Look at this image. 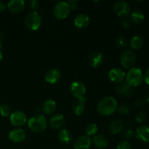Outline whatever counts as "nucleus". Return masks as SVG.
<instances>
[{"instance_id": "f257e3e1", "label": "nucleus", "mask_w": 149, "mask_h": 149, "mask_svg": "<svg viewBox=\"0 0 149 149\" xmlns=\"http://www.w3.org/2000/svg\"><path fill=\"white\" fill-rule=\"evenodd\" d=\"M117 102L111 96H107L99 101L97 110L102 116H109L113 114L117 109Z\"/></svg>"}, {"instance_id": "f03ea898", "label": "nucleus", "mask_w": 149, "mask_h": 149, "mask_svg": "<svg viewBox=\"0 0 149 149\" xmlns=\"http://www.w3.org/2000/svg\"><path fill=\"white\" fill-rule=\"evenodd\" d=\"M126 83L131 87H136L141 85L144 80V75L141 68H131L126 74Z\"/></svg>"}, {"instance_id": "7ed1b4c3", "label": "nucleus", "mask_w": 149, "mask_h": 149, "mask_svg": "<svg viewBox=\"0 0 149 149\" xmlns=\"http://www.w3.org/2000/svg\"><path fill=\"white\" fill-rule=\"evenodd\" d=\"M28 127L32 132L40 133L44 132L47 127V122L43 115H36L32 116L28 121Z\"/></svg>"}, {"instance_id": "20e7f679", "label": "nucleus", "mask_w": 149, "mask_h": 149, "mask_svg": "<svg viewBox=\"0 0 149 149\" xmlns=\"http://www.w3.org/2000/svg\"><path fill=\"white\" fill-rule=\"evenodd\" d=\"M26 27L31 31H36L42 24V17L37 12H31L29 13L25 19Z\"/></svg>"}, {"instance_id": "39448f33", "label": "nucleus", "mask_w": 149, "mask_h": 149, "mask_svg": "<svg viewBox=\"0 0 149 149\" xmlns=\"http://www.w3.org/2000/svg\"><path fill=\"white\" fill-rule=\"evenodd\" d=\"M71 9L66 1H60L54 7V15L58 20H64L69 15Z\"/></svg>"}, {"instance_id": "423d86ee", "label": "nucleus", "mask_w": 149, "mask_h": 149, "mask_svg": "<svg viewBox=\"0 0 149 149\" xmlns=\"http://www.w3.org/2000/svg\"><path fill=\"white\" fill-rule=\"evenodd\" d=\"M136 61L135 52L130 49H127L121 55L120 61L122 66L125 68H131Z\"/></svg>"}, {"instance_id": "0eeeda50", "label": "nucleus", "mask_w": 149, "mask_h": 149, "mask_svg": "<svg viewBox=\"0 0 149 149\" xmlns=\"http://www.w3.org/2000/svg\"><path fill=\"white\" fill-rule=\"evenodd\" d=\"M10 121L13 126L21 127L27 122V116L22 111H15L10 115Z\"/></svg>"}, {"instance_id": "6e6552de", "label": "nucleus", "mask_w": 149, "mask_h": 149, "mask_svg": "<svg viewBox=\"0 0 149 149\" xmlns=\"http://www.w3.org/2000/svg\"><path fill=\"white\" fill-rule=\"evenodd\" d=\"M113 11L119 17H127L130 13V7L127 2L119 1L113 4Z\"/></svg>"}, {"instance_id": "1a4fd4ad", "label": "nucleus", "mask_w": 149, "mask_h": 149, "mask_svg": "<svg viewBox=\"0 0 149 149\" xmlns=\"http://www.w3.org/2000/svg\"><path fill=\"white\" fill-rule=\"evenodd\" d=\"M71 93L76 98L81 99L84 97L86 94V87L83 83L80 81H74L71 84Z\"/></svg>"}, {"instance_id": "9d476101", "label": "nucleus", "mask_w": 149, "mask_h": 149, "mask_svg": "<svg viewBox=\"0 0 149 149\" xmlns=\"http://www.w3.org/2000/svg\"><path fill=\"white\" fill-rule=\"evenodd\" d=\"M126 77V74L122 69L119 68H113L111 69L109 73V78L113 82L116 84L123 82Z\"/></svg>"}, {"instance_id": "9b49d317", "label": "nucleus", "mask_w": 149, "mask_h": 149, "mask_svg": "<svg viewBox=\"0 0 149 149\" xmlns=\"http://www.w3.org/2000/svg\"><path fill=\"white\" fill-rule=\"evenodd\" d=\"M9 139L13 143H21L26 139V132L23 130L20 129V128H15L13 129L9 132Z\"/></svg>"}, {"instance_id": "f8f14e48", "label": "nucleus", "mask_w": 149, "mask_h": 149, "mask_svg": "<svg viewBox=\"0 0 149 149\" xmlns=\"http://www.w3.org/2000/svg\"><path fill=\"white\" fill-rule=\"evenodd\" d=\"M45 79V81L49 84H56L61 79V73L56 68H51L46 72Z\"/></svg>"}, {"instance_id": "ddd939ff", "label": "nucleus", "mask_w": 149, "mask_h": 149, "mask_svg": "<svg viewBox=\"0 0 149 149\" xmlns=\"http://www.w3.org/2000/svg\"><path fill=\"white\" fill-rule=\"evenodd\" d=\"M91 146V139L87 135H82L75 141L74 148L75 149H89Z\"/></svg>"}, {"instance_id": "4468645a", "label": "nucleus", "mask_w": 149, "mask_h": 149, "mask_svg": "<svg viewBox=\"0 0 149 149\" xmlns=\"http://www.w3.org/2000/svg\"><path fill=\"white\" fill-rule=\"evenodd\" d=\"M49 123L52 129H59V128H61L63 126L64 123H65V118H64V116L63 114L56 113L49 119Z\"/></svg>"}, {"instance_id": "2eb2a0df", "label": "nucleus", "mask_w": 149, "mask_h": 149, "mask_svg": "<svg viewBox=\"0 0 149 149\" xmlns=\"http://www.w3.org/2000/svg\"><path fill=\"white\" fill-rule=\"evenodd\" d=\"M25 1L23 0H12L7 4L9 10L13 13H19L25 8Z\"/></svg>"}, {"instance_id": "dca6fc26", "label": "nucleus", "mask_w": 149, "mask_h": 149, "mask_svg": "<svg viewBox=\"0 0 149 149\" xmlns=\"http://www.w3.org/2000/svg\"><path fill=\"white\" fill-rule=\"evenodd\" d=\"M136 138L139 141L144 143L149 142V127L146 125H142L137 128L135 132Z\"/></svg>"}, {"instance_id": "f3484780", "label": "nucleus", "mask_w": 149, "mask_h": 149, "mask_svg": "<svg viewBox=\"0 0 149 149\" xmlns=\"http://www.w3.org/2000/svg\"><path fill=\"white\" fill-rule=\"evenodd\" d=\"M74 23L77 28L79 29H84L90 23V17L86 14H79L76 16Z\"/></svg>"}, {"instance_id": "a211bd4d", "label": "nucleus", "mask_w": 149, "mask_h": 149, "mask_svg": "<svg viewBox=\"0 0 149 149\" xmlns=\"http://www.w3.org/2000/svg\"><path fill=\"white\" fill-rule=\"evenodd\" d=\"M116 91L117 92L118 94L125 96V97H129L133 93L132 87L128 85L126 82H121L116 84Z\"/></svg>"}, {"instance_id": "6ab92c4d", "label": "nucleus", "mask_w": 149, "mask_h": 149, "mask_svg": "<svg viewBox=\"0 0 149 149\" xmlns=\"http://www.w3.org/2000/svg\"><path fill=\"white\" fill-rule=\"evenodd\" d=\"M104 61V56L100 52H94L89 58V63L93 68L100 66Z\"/></svg>"}, {"instance_id": "aec40b11", "label": "nucleus", "mask_w": 149, "mask_h": 149, "mask_svg": "<svg viewBox=\"0 0 149 149\" xmlns=\"http://www.w3.org/2000/svg\"><path fill=\"white\" fill-rule=\"evenodd\" d=\"M125 126V122L120 119H116V120L113 121L109 125V130L111 133L113 135H116L122 132L124 130Z\"/></svg>"}, {"instance_id": "412c9836", "label": "nucleus", "mask_w": 149, "mask_h": 149, "mask_svg": "<svg viewBox=\"0 0 149 149\" xmlns=\"http://www.w3.org/2000/svg\"><path fill=\"white\" fill-rule=\"evenodd\" d=\"M93 142L94 145L98 148H105L109 145V140L105 135H95L93 138Z\"/></svg>"}, {"instance_id": "4be33fe9", "label": "nucleus", "mask_w": 149, "mask_h": 149, "mask_svg": "<svg viewBox=\"0 0 149 149\" xmlns=\"http://www.w3.org/2000/svg\"><path fill=\"white\" fill-rule=\"evenodd\" d=\"M85 97H83V98L78 99V100L74 103V106H73L72 107V111L73 113H74L76 116H81V115L84 113V108H85Z\"/></svg>"}, {"instance_id": "5701e85b", "label": "nucleus", "mask_w": 149, "mask_h": 149, "mask_svg": "<svg viewBox=\"0 0 149 149\" xmlns=\"http://www.w3.org/2000/svg\"><path fill=\"white\" fill-rule=\"evenodd\" d=\"M57 108L56 102L55 100L49 99L46 100L42 105V111L45 114H51L55 111Z\"/></svg>"}, {"instance_id": "b1692460", "label": "nucleus", "mask_w": 149, "mask_h": 149, "mask_svg": "<svg viewBox=\"0 0 149 149\" xmlns=\"http://www.w3.org/2000/svg\"><path fill=\"white\" fill-rule=\"evenodd\" d=\"M58 139L60 142L63 144H68L71 143L72 135L71 132L67 129H62L58 132Z\"/></svg>"}, {"instance_id": "393cba45", "label": "nucleus", "mask_w": 149, "mask_h": 149, "mask_svg": "<svg viewBox=\"0 0 149 149\" xmlns=\"http://www.w3.org/2000/svg\"><path fill=\"white\" fill-rule=\"evenodd\" d=\"M145 19V15L141 10H134L131 13V20L136 24L142 23Z\"/></svg>"}, {"instance_id": "a878e982", "label": "nucleus", "mask_w": 149, "mask_h": 149, "mask_svg": "<svg viewBox=\"0 0 149 149\" xmlns=\"http://www.w3.org/2000/svg\"><path fill=\"white\" fill-rule=\"evenodd\" d=\"M130 47L134 49H138L142 47L143 45V40L142 38L139 36H134L132 39H130Z\"/></svg>"}, {"instance_id": "bb28decb", "label": "nucleus", "mask_w": 149, "mask_h": 149, "mask_svg": "<svg viewBox=\"0 0 149 149\" xmlns=\"http://www.w3.org/2000/svg\"><path fill=\"white\" fill-rule=\"evenodd\" d=\"M97 130H98V127H97V125L94 123L88 124L85 128V132L87 136L89 137L92 136V135H95Z\"/></svg>"}, {"instance_id": "cd10ccee", "label": "nucleus", "mask_w": 149, "mask_h": 149, "mask_svg": "<svg viewBox=\"0 0 149 149\" xmlns=\"http://www.w3.org/2000/svg\"><path fill=\"white\" fill-rule=\"evenodd\" d=\"M116 46L119 48H120V49H124V48L126 47L127 45V42L126 39L122 36H119V37L116 39Z\"/></svg>"}, {"instance_id": "c85d7f7f", "label": "nucleus", "mask_w": 149, "mask_h": 149, "mask_svg": "<svg viewBox=\"0 0 149 149\" xmlns=\"http://www.w3.org/2000/svg\"><path fill=\"white\" fill-rule=\"evenodd\" d=\"M10 113V109L8 105L2 104L0 106V114L3 117L9 116Z\"/></svg>"}, {"instance_id": "c756f323", "label": "nucleus", "mask_w": 149, "mask_h": 149, "mask_svg": "<svg viewBox=\"0 0 149 149\" xmlns=\"http://www.w3.org/2000/svg\"><path fill=\"white\" fill-rule=\"evenodd\" d=\"M117 109L119 113L122 115H127L130 111L129 106L126 104L119 105V106H117Z\"/></svg>"}, {"instance_id": "7c9ffc66", "label": "nucleus", "mask_w": 149, "mask_h": 149, "mask_svg": "<svg viewBox=\"0 0 149 149\" xmlns=\"http://www.w3.org/2000/svg\"><path fill=\"white\" fill-rule=\"evenodd\" d=\"M146 118V113L143 111H140L138 113H136L135 115V120L138 122V124H142L145 122Z\"/></svg>"}, {"instance_id": "2f4dec72", "label": "nucleus", "mask_w": 149, "mask_h": 149, "mask_svg": "<svg viewBox=\"0 0 149 149\" xmlns=\"http://www.w3.org/2000/svg\"><path fill=\"white\" fill-rule=\"evenodd\" d=\"M116 149H132V146L127 141H123L118 143Z\"/></svg>"}, {"instance_id": "473e14b6", "label": "nucleus", "mask_w": 149, "mask_h": 149, "mask_svg": "<svg viewBox=\"0 0 149 149\" xmlns=\"http://www.w3.org/2000/svg\"><path fill=\"white\" fill-rule=\"evenodd\" d=\"M134 134L135 133H134V132L132 130H130V129L127 130L125 131L123 134L124 139H125V140L130 139V138H132V137L134 136Z\"/></svg>"}, {"instance_id": "72a5a7b5", "label": "nucleus", "mask_w": 149, "mask_h": 149, "mask_svg": "<svg viewBox=\"0 0 149 149\" xmlns=\"http://www.w3.org/2000/svg\"><path fill=\"white\" fill-rule=\"evenodd\" d=\"M29 7L32 10H35V9L38 8V7H39V2L36 0H32V1H29Z\"/></svg>"}, {"instance_id": "f704fd0d", "label": "nucleus", "mask_w": 149, "mask_h": 149, "mask_svg": "<svg viewBox=\"0 0 149 149\" xmlns=\"http://www.w3.org/2000/svg\"><path fill=\"white\" fill-rule=\"evenodd\" d=\"M145 103L146 101L144 100H143V99H137L135 101V105L136 106H138V107H141V106H144L145 105Z\"/></svg>"}, {"instance_id": "c9c22d12", "label": "nucleus", "mask_w": 149, "mask_h": 149, "mask_svg": "<svg viewBox=\"0 0 149 149\" xmlns=\"http://www.w3.org/2000/svg\"><path fill=\"white\" fill-rule=\"evenodd\" d=\"M122 25L125 29H127L130 26V20L128 19H124L122 22Z\"/></svg>"}, {"instance_id": "e433bc0d", "label": "nucleus", "mask_w": 149, "mask_h": 149, "mask_svg": "<svg viewBox=\"0 0 149 149\" xmlns=\"http://www.w3.org/2000/svg\"><path fill=\"white\" fill-rule=\"evenodd\" d=\"M144 80H145L146 83L149 85V68L147 69V71H146L145 75H144Z\"/></svg>"}, {"instance_id": "4c0bfd02", "label": "nucleus", "mask_w": 149, "mask_h": 149, "mask_svg": "<svg viewBox=\"0 0 149 149\" xmlns=\"http://www.w3.org/2000/svg\"><path fill=\"white\" fill-rule=\"evenodd\" d=\"M68 4H69V6H70V9H71V10H76L77 9V3H76V1H68Z\"/></svg>"}, {"instance_id": "58836bf2", "label": "nucleus", "mask_w": 149, "mask_h": 149, "mask_svg": "<svg viewBox=\"0 0 149 149\" xmlns=\"http://www.w3.org/2000/svg\"><path fill=\"white\" fill-rule=\"evenodd\" d=\"M6 10V4L3 1H0V13H2L3 11Z\"/></svg>"}, {"instance_id": "ea45409f", "label": "nucleus", "mask_w": 149, "mask_h": 149, "mask_svg": "<svg viewBox=\"0 0 149 149\" xmlns=\"http://www.w3.org/2000/svg\"><path fill=\"white\" fill-rule=\"evenodd\" d=\"M146 102L148 103H149V92H148V95H147V96H146Z\"/></svg>"}, {"instance_id": "a19ab883", "label": "nucleus", "mask_w": 149, "mask_h": 149, "mask_svg": "<svg viewBox=\"0 0 149 149\" xmlns=\"http://www.w3.org/2000/svg\"><path fill=\"white\" fill-rule=\"evenodd\" d=\"M2 58H3L2 53H1V51H0V61H1V60H2Z\"/></svg>"}, {"instance_id": "79ce46f5", "label": "nucleus", "mask_w": 149, "mask_h": 149, "mask_svg": "<svg viewBox=\"0 0 149 149\" xmlns=\"http://www.w3.org/2000/svg\"><path fill=\"white\" fill-rule=\"evenodd\" d=\"M1 46H2V45H1V34H0V49L1 48Z\"/></svg>"}]
</instances>
